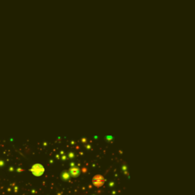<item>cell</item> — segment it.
<instances>
[{"instance_id":"cell-1","label":"cell","mask_w":195,"mask_h":195,"mask_svg":"<svg viewBox=\"0 0 195 195\" xmlns=\"http://www.w3.org/2000/svg\"><path fill=\"white\" fill-rule=\"evenodd\" d=\"M30 172H32L34 175L35 176H41L44 174V166L41 165V164H35L30 168Z\"/></svg>"},{"instance_id":"cell-2","label":"cell","mask_w":195,"mask_h":195,"mask_svg":"<svg viewBox=\"0 0 195 195\" xmlns=\"http://www.w3.org/2000/svg\"><path fill=\"white\" fill-rule=\"evenodd\" d=\"M105 182V178L101 175H96L93 177L92 183L93 185L95 186L96 187H100L104 185Z\"/></svg>"}]
</instances>
